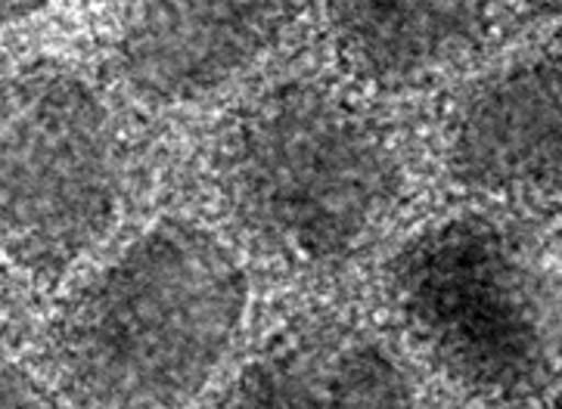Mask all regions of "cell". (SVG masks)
Here are the masks:
<instances>
[{
	"label": "cell",
	"mask_w": 562,
	"mask_h": 409,
	"mask_svg": "<svg viewBox=\"0 0 562 409\" xmlns=\"http://www.w3.org/2000/svg\"><path fill=\"white\" fill-rule=\"evenodd\" d=\"M209 178L239 239L302 273H333L376 249L407 198L398 137L317 78L243 100L215 130Z\"/></svg>",
	"instance_id": "6da1fadb"
},
{
	"label": "cell",
	"mask_w": 562,
	"mask_h": 409,
	"mask_svg": "<svg viewBox=\"0 0 562 409\" xmlns=\"http://www.w3.org/2000/svg\"><path fill=\"white\" fill-rule=\"evenodd\" d=\"M249 273L190 217H162L93 270L50 326V366L78 409H183L249 317Z\"/></svg>",
	"instance_id": "7a4b0ae2"
},
{
	"label": "cell",
	"mask_w": 562,
	"mask_h": 409,
	"mask_svg": "<svg viewBox=\"0 0 562 409\" xmlns=\"http://www.w3.org/2000/svg\"><path fill=\"white\" fill-rule=\"evenodd\" d=\"M385 295L417 354L467 397L522 404L562 375V264L513 214L419 227L392 254Z\"/></svg>",
	"instance_id": "3957f363"
},
{
	"label": "cell",
	"mask_w": 562,
	"mask_h": 409,
	"mask_svg": "<svg viewBox=\"0 0 562 409\" xmlns=\"http://www.w3.org/2000/svg\"><path fill=\"white\" fill-rule=\"evenodd\" d=\"M127 186L122 127L78 71L0 78V254L59 280L112 230Z\"/></svg>",
	"instance_id": "277c9868"
},
{
	"label": "cell",
	"mask_w": 562,
	"mask_h": 409,
	"mask_svg": "<svg viewBox=\"0 0 562 409\" xmlns=\"http://www.w3.org/2000/svg\"><path fill=\"white\" fill-rule=\"evenodd\" d=\"M445 168L479 196H562V56H522L475 81L448 115Z\"/></svg>",
	"instance_id": "5b68a950"
},
{
	"label": "cell",
	"mask_w": 562,
	"mask_h": 409,
	"mask_svg": "<svg viewBox=\"0 0 562 409\" xmlns=\"http://www.w3.org/2000/svg\"><path fill=\"white\" fill-rule=\"evenodd\" d=\"M299 10L277 0L137 3L122 19L115 66L146 103H196L271 54Z\"/></svg>",
	"instance_id": "8992f818"
},
{
	"label": "cell",
	"mask_w": 562,
	"mask_h": 409,
	"mask_svg": "<svg viewBox=\"0 0 562 409\" xmlns=\"http://www.w3.org/2000/svg\"><path fill=\"white\" fill-rule=\"evenodd\" d=\"M221 409H419V391L398 351L373 329L314 314L255 351Z\"/></svg>",
	"instance_id": "52a82bcc"
},
{
	"label": "cell",
	"mask_w": 562,
	"mask_h": 409,
	"mask_svg": "<svg viewBox=\"0 0 562 409\" xmlns=\"http://www.w3.org/2000/svg\"><path fill=\"white\" fill-rule=\"evenodd\" d=\"M488 7L432 0H339L327 7L333 54L355 81L411 90L479 47Z\"/></svg>",
	"instance_id": "ba28073f"
},
{
	"label": "cell",
	"mask_w": 562,
	"mask_h": 409,
	"mask_svg": "<svg viewBox=\"0 0 562 409\" xmlns=\"http://www.w3.org/2000/svg\"><path fill=\"white\" fill-rule=\"evenodd\" d=\"M0 409H56V404L25 366L0 354Z\"/></svg>",
	"instance_id": "9c48e42d"
},
{
	"label": "cell",
	"mask_w": 562,
	"mask_h": 409,
	"mask_svg": "<svg viewBox=\"0 0 562 409\" xmlns=\"http://www.w3.org/2000/svg\"><path fill=\"white\" fill-rule=\"evenodd\" d=\"M44 10V3H16V0H0V29H7L10 22L29 16V13H37Z\"/></svg>",
	"instance_id": "30bf717a"
},
{
	"label": "cell",
	"mask_w": 562,
	"mask_h": 409,
	"mask_svg": "<svg viewBox=\"0 0 562 409\" xmlns=\"http://www.w3.org/2000/svg\"><path fill=\"white\" fill-rule=\"evenodd\" d=\"M538 409H562V394L560 397H553L550 404H544V407H538Z\"/></svg>",
	"instance_id": "8fae6325"
}]
</instances>
